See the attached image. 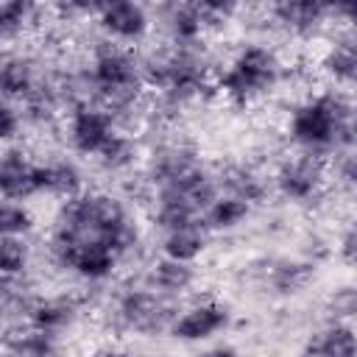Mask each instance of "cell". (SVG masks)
<instances>
[{
    "label": "cell",
    "instance_id": "obj_1",
    "mask_svg": "<svg viewBox=\"0 0 357 357\" xmlns=\"http://www.w3.org/2000/svg\"><path fill=\"white\" fill-rule=\"evenodd\" d=\"M354 123H351V100L346 92L335 86V92H315L301 100L287 120V137L298 151L329 156L335 151L351 148Z\"/></svg>",
    "mask_w": 357,
    "mask_h": 357
},
{
    "label": "cell",
    "instance_id": "obj_2",
    "mask_svg": "<svg viewBox=\"0 0 357 357\" xmlns=\"http://www.w3.org/2000/svg\"><path fill=\"white\" fill-rule=\"evenodd\" d=\"M282 78V61L276 50L265 45H243L234 59L215 78V89L231 103H251L273 89Z\"/></svg>",
    "mask_w": 357,
    "mask_h": 357
},
{
    "label": "cell",
    "instance_id": "obj_3",
    "mask_svg": "<svg viewBox=\"0 0 357 357\" xmlns=\"http://www.w3.org/2000/svg\"><path fill=\"white\" fill-rule=\"evenodd\" d=\"M329 178V159L298 151L296 156L284 159L273 176V187L290 201H310L315 198Z\"/></svg>",
    "mask_w": 357,
    "mask_h": 357
},
{
    "label": "cell",
    "instance_id": "obj_4",
    "mask_svg": "<svg viewBox=\"0 0 357 357\" xmlns=\"http://www.w3.org/2000/svg\"><path fill=\"white\" fill-rule=\"evenodd\" d=\"M67 137L73 151L84 153V156H95L106 139L117 131L114 117L109 114V109L98 100H81L67 112Z\"/></svg>",
    "mask_w": 357,
    "mask_h": 357
},
{
    "label": "cell",
    "instance_id": "obj_5",
    "mask_svg": "<svg viewBox=\"0 0 357 357\" xmlns=\"http://www.w3.org/2000/svg\"><path fill=\"white\" fill-rule=\"evenodd\" d=\"M117 318L126 329L134 332H159L165 326H170L173 312H167L162 293H156L153 287L148 290H128L120 296L117 301Z\"/></svg>",
    "mask_w": 357,
    "mask_h": 357
},
{
    "label": "cell",
    "instance_id": "obj_6",
    "mask_svg": "<svg viewBox=\"0 0 357 357\" xmlns=\"http://www.w3.org/2000/svg\"><path fill=\"white\" fill-rule=\"evenodd\" d=\"M98 25L112 42H137L148 33V8L142 0L106 3L98 8Z\"/></svg>",
    "mask_w": 357,
    "mask_h": 357
},
{
    "label": "cell",
    "instance_id": "obj_7",
    "mask_svg": "<svg viewBox=\"0 0 357 357\" xmlns=\"http://www.w3.org/2000/svg\"><path fill=\"white\" fill-rule=\"evenodd\" d=\"M229 324V310L220 301H198L192 307H187L181 315H173L170 321V335L178 340H204L218 335L223 326Z\"/></svg>",
    "mask_w": 357,
    "mask_h": 357
},
{
    "label": "cell",
    "instance_id": "obj_8",
    "mask_svg": "<svg viewBox=\"0 0 357 357\" xmlns=\"http://www.w3.org/2000/svg\"><path fill=\"white\" fill-rule=\"evenodd\" d=\"M33 170H36V162H31L20 148L0 151V198L25 201L36 195Z\"/></svg>",
    "mask_w": 357,
    "mask_h": 357
},
{
    "label": "cell",
    "instance_id": "obj_9",
    "mask_svg": "<svg viewBox=\"0 0 357 357\" xmlns=\"http://www.w3.org/2000/svg\"><path fill=\"white\" fill-rule=\"evenodd\" d=\"M117 259H120V254L106 245H75L59 257V262L64 268H70L75 276H81L86 282H100V279L112 276V271L117 268Z\"/></svg>",
    "mask_w": 357,
    "mask_h": 357
},
{
    "label": "cell",
    "instance_id": "obj_10",
    "mask_svg": "<svg viewBox=\"0 0 357 357\" xmlns=\"http://www.w3.org/2000/svg\"><path fill=\"white\" fill-rule=\"evenodd\" d=\"M271 17L290 33L310 36L326 20V8H324V0H273Z\"/></svg>",
    "mask_w": 357,
    "mask_h": 357
},
{
    "label": "cell",
    "instance_id": "obj_11",
    "mask_svg": "<svg viewBox=\"0 0 357 357\" xmlns=\"http://www.w3.org/2000/svg\"><path fill=\"white\" fill-rule=\"evenodd\" d=\"M39 84V73L28 56L8 53L0 59V95L6 100H28Z\"/></svg>",
    "mask_w": 357,
    "mask_h": 357
},
{
    "label": "cell",
    "instance_id": "obj_12",
    "mask_svg": "<svg viewBox=\"0 0 357 357\" xmlns=\"http://www.w3.org/2000/svg\"><path fill=\"white\" fill-rule=\"evenodd\" d=\"M206 243H209V229L204 226V220H190V223H181V226L165 231L162 251L170 259L195 262L206 251Z\"/></svg>",
    "mask_w": 357,
    "mask_h": 357
},
{
    "label": "cell",
    "instance_id": "obj_13",
    "mask_svg": "<svg viewBox=\"0 0 357 357\" xmlns=\"http://www.w3.org/2000/svg\"><path fill=\"white\" fill-rule=\"evenodd\" d=\"M318 67H321V73L329 81H335V86L349 89L351 81H354V73H357V56H354L351 33H346V36H337L335 33V42L326 45V50L321 53Z\"/></svg>",
    "mask_w": 357,
    "mask_h": 357
},
{
    "label": "cell",
    "instance_id": "obj_14",
    "mask_svg": "<svg viewBox=\"0 0 357 357\" xmlns=\"http://www.w3.org/2000/svg\"><path fill=\"white\" fill-rule=\"evenodd\" d=\"M75 301L67 298V296H53V298H36L31 304V312H28V326H36V329H45V332H61L64 326L73 324L75 318Z\"/></svg>",
    "mask_w": 357,
    "mask_h": 357
},
{
    "label": "cell",
    "instance_id": "obj_15",
    "mask_svg": "<svg viewBox=\"0 0 357 357\" xmlns=\"http://www.w3.org/2000/svg\"><path fill=\"white\" fill-rule=\"evenodd\" d=\"M251 212V204L231 195V192H218L212 198V204L204 209L201 220L209 231H229L234 226H240Z\"/></svg>",
    "mask_w": 357,
    "mask_h": 357
},
{
    "label": "cell",
    "instance_id": "obj_16",
    "mask_svg": "<svg viewBox=\"0 0 357 357\" xmlns=\"http://www.w3.org/2000/svg\"><path fill=\"white\" fill-rule=\"evenodd\" d=\"M195 284V271L192 262H181V259H170L162 257L153 268H151V287L162 296H178L184 290H190Z\"/></svg>",
    "mask_w": 357,
    "mask_h": 357
},
{
    "label": "cell",
    "instance_id": "obj_17",
    "mask_svg": "<svg viewBox=\"0 0 357 357\" xmlns=\"http://www.w3.org/2000/svg\"><path fill=\"white\" fill-rule=\"evenodd\" d=\"M354 329L349 321H332L326 329H321L310 343L307 351L312 354H354Z\"/></svg>",
    "mask_w": 357,
    "mask_h": 357
},
{
    "label": "cell",
    "instance_id": "obj_18",
    "mask_svg": "<svg viewBox=\"0 0 357 357\" xmlns=\"http://www.w3.org/2000/svg\"><path fill=\"white\" fill-rule=\"evenodd\" d=\"M95 159H98L106 170H112V173L128 170V167L137 162V139H134V134L117 128V131L106 139V145L95 153Z\"/></svg>",
    "mask_w": 357,
    "mask_h": 357
},
{
    "label": "cell",
    "instance_id": "obj_19",
    "mask_svg": "<svg viewBox=\"0 0 357 357\" xmlns=\"http://www.w3.org/2000/svg\"><path fill=\"white\" fill-rule=\"evenodd\" d=\"M33 229V215L25 201L0 198V237H25Z\"/></svg>",
    "mask_w": 357,
    "mask_h": 357
},
{
    "label": "cell",
    "instance_id": "obj_20",
    "mask_svg": "<svg viewBox=\"0 0 357 357\" xmlns=\"http://www.w3.org/2000/svg\"><path fill=\"white\" fill-rule=\"evenodd\" d=\"M39 0H0V39H11L36 14Z\"/></svg>",
    "mask_w": 357,
    "mask_h": 357
},
{
    "label": "cell",
    "instance_id": "obj_21",
    "mask_svg": "<svg viewBox=\"0 0 357 357\" xmlns=\"http://www.w3.org/2000/svg\"><path fill=\"white\" fill-rule=\"evenodd\" d=\"M31 251L22 237H0V276H22Z\"/></svg>",
    "mask_w": 357,
    "mask_h": 357
},
{
    "label": "cell",
    "instance_id": "obj_22",
    "mask_svg": "<svg viewBox=\"0 0 357 357\" xmlns=\"http://www.w3.org/2000/svg\"><path fill=\"white\" fill-rule=\"evenodd\" d=\"M53 337H56L53 332L28 326V332H14V335H8V349H11V351H25V354H45V351H53V349H56Z\"/></svg>",
    "mask_w": 357,
    "mask_h": 357
},
{
    "label": "cell",
    "instance_id": "obj_23",
    "mask_svg": "<svg viewBox=\"0 0 357 357\" xmlns=\"http://www.w3.org/2000/svg\"><path fill=\"white\" fill-rule=\"evenodd\" d=\"M268 282L279 290V293H293L296 287H301L307 282V268L298 262H273V268H268Z\"/></svg>",
    "mask_w": 357,
    "mask_h": 357
},
{
    "label": "cell",
    "instance_id": "obj_24",
    "mask_svg": "<svg viewBox=\"0 0 357 357\" xmlns=\"http://www.w3.org/2000/svg\"><path fill=\"white\" fill-rule=\"evenodd\" d=\"M20 126H22V120H20L17 109L0 95V142L14 139V137L20 134Z\"/></svg>",
    "mask_w": 357,
    "mask_h": 357
},
{
    "label": "cell",
    "instance_id": "obj_25",
    "mask_svg": "<svg viewBox=\"0 0 357 357\" xmlns=\"http://www.w3.org/2000/svg\"><path fill=\"white\" fill-rule=\"evenodd\" d=\"M324 8H326V17H335L346 25L354 17V0H324Z\"/></svg>",
    "mask_w": 357,
    "mask_h": 357
}]
</instances>
